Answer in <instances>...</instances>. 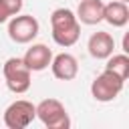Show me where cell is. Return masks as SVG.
Instances as JSON below:
<instances>
[{"mask_svg": "<svg viewBox=\"0 0 129 129\" xmlns=\"http://www.w3.org/2000/svg\"><path fill=\"white\" fill-rule=\"evenodd\" d=\"M103 6L105 4L101 0H81L75 16L83 24H99L103 20Z\"/></svg>", "mask_w": 129, "mask_h": 129, "instance_id": "11", "label": "cell"}, {"mask_svg": "<svg viewBox=\"0 0 129 129\" xmlns=\"http://www.w3.org/2000/svg\"><path fill=\"white\" fill-rule=\"evenodd\" d=\"M38 30H40V24H38V20L32 14H16L8 22V36L16 44L32 42L36 38Z\"/></svg>", "mask_w": 129, "mask_h": 129, "instance_id": "5", "label": "cell"}, {"mask_svg": "<svg viewBox=\"0 0 129 129\" xmlns=\"http://www.w3.org/2000/svg\"><path fill=\"white\" fill-rule=\"evenodd\" d=\"M2 73H4V81H6L8 91H12L14 95H22V93H26V91L30 89L32 71L24 64L22 58L10 56V58L4 62Z\"/></svg>", "mask_w": 129, "mask_h": 129, "instance_id": "2", "label": "cell"}, {"mask_svg": "<svg viewBox=\"0 0 129 129\" xmlns=\"http://www.w3.org/2000/svg\"><path fill=\"white\" fill-rule=\"evenodd\" d=\"M87 48H89V54L97 60H103V58H109L115 50V38L105 32V30H99V32H93L89 42H87Z\"/></svg>", "mask_w": 129, "mask_h": 129, "instance_id": "9", "label": "cell"}, {"mask_svg": "<svg viewBox=\"0 0 129 129\" xmlns=\"http://www.w3.org/2000/svg\"><path fill=\"white\" fill-rule=\"evenodd\" d=\"M22 60H24V64H26L32 73H40V71H44V69H48V67H50L52 50H50L46 44L38 42V44H32V46L24 52Z\"/></svg>", "mask_w": 129, "mask_h": 129, "instance_id": "7", "label": "cell"}, {"mask_svg": "<svg viewBox=\"0 0 129 129\" xmlns=\"http://www.w3.org/2000/svg\"><path fill=\"white\" fill-rule=\"evenodd\" d=\"M123 52H129V34L123 36Z\"/></svg>", "mask_w": 129, "mask_h": 129, "instance_id": "14", "label": "cell"}, {"mask_svg": "<svg viewBox=\"0 0 129 129\" xmlns=\"http://www.w3.org/2000/svg\"><path fill=\"white\" fill-rule=\"evenodd\" d=\"M50 28H52V40L62 48H69V46L77 44V40L81 36V22L77 20V16L71 8L52 10Z\"/></svg>", "mask_w": 129, "mask_h": 129, "instance_id": "1", "label": "cell"}, {"mask_svg": "<svg viewBox=\"0 0 129 129\" xmlns=\"http://www.w3.org/2000/svg\"><path fill=\"white\" fill-rule=\"evenodd\" d=\"M123 85H125L123 79H119L117 75H113L109 71H103L91 83V95L99 103H111L119 97V93L123 91Z\"/></svg>", "mask_w": 129, "mask_h": 129, "instance_id": "4", "label": "cell"}, {"mask_svg": "<svg viewBox=\"0 0 129 129\" xmlns=\"http://www.w3.org/2000/svg\"><path fill=\"white\" fill-rule=\"evenodd\" d=\"M36 117L48 129H69L71 119L64 105L56 99H44L36 105Z\"/></svg>", "mask_w": 129, "mask_h": 129, "instance_id": "3", "label": "cell"}, {"mask_svg": "<svg viewBox=\"0 0 129 129\" xmlns=\"http://www.w3.org/2000/svg\"><path fill=\"white\" fill-rule=\"evenodd\" d=\"M121 2H129V0H121Z\"/></svg>", "mask_w": 129, "mask_h": 129, "instance_id": "15", "label": "cell"}, {"mask_svg": "<svg viewBox=\"0 0 129 129\" xmlns=\"http://www.w3.org/2000/svg\"><path fill=\"white\" fill-rule=\"evenodd\" d=\"M34 117H36V105H32L26 99H18L6 107L4 125L8 129H24L34 121Z\"/></svg>", "mask_w": 129, "mask_h": 129, "instance_id": "6", "label": "cell"}, {"mask_svg": "<svg viewBox=\"0 0 129 129\" xmlns=\"http://www.w3.org/2000/svg\"><path fill=\"white\" fill-rule=\"evenodd\" d=\"M105 71H109V73L117 75L119 79L127 81V77H129V56H127V52H121V54H111V56L107 58Z\"/></svg>", "mask_w": 129, "mask_h": 129, "instance_id": "12", "label": "cell"}, {"mask_svg": "<svg viewBox=\"0 0 129 129\" xmlns=\"http://www.w3.org/2000/svg\"><path fill=\"white\" fill-rule=\"evenodd\" d=\"M103 20L109 22L113 28H123L129 22V6L127 2L113 0L103 6Z\"/></svg>", "mask_w": 129, "mask_h": 129, "instance_id": "10", "label": "cell"}, {"mask_svg": "<svg viewBox=\"0 0 129 129\" xmlns=\"http://www.w3.org/2000/svg\"><path fill=\"white\" fill-rule=\"evenodd\" d=\"M20 10H22V0H0V24L20 14Z\"/></svg>", "mask_w": 129, "mask_h": 129, "instance_id": "13", "label": "cell"}, {"mask_svg": "<svg viewBox=\"0 0 129 129\" xmlns=\"http://www.w3.org/2000/svg\"><path fill=\"white\" fill-rule=\"evenodd\" d=\"M50 71H52L54 79H58V81H73L79 75V62L71 52H60V54L52 56Z\"/></svg>", "mask_w": 129, "mask_h": 129, "instance_id": "8", "label": "cell"}]
</instances>
